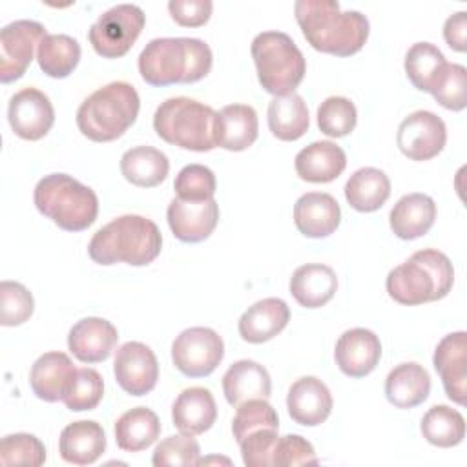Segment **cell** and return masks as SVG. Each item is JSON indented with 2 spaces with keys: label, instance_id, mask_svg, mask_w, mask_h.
<instances>
[{
  "label": "cell",
  "instance_id": "obj_1",
  "mask_svg": "<svg viewBox=\"0 0 467 467\" xmlns=\"http://www.w3.org/2000/svg\"><path fill=\"white\" fill-rule=\"evenodd\" d=\"M294 13L306 42L321 53L350 57L368 38V18L354 9L341 11L336 0H297Z\"/></svg>",
  "mask_w": 467,
  "mask_h": 467
},
{
  "label": "cell",
  "instance_id": "obj_2",
  "mask_svg": "<svg viewBox=\"0 0 467 467\" xmlns=\"http://www.w3.org/2000/svg\"><path fill=\"white\" fill-rule=\"evenodd\" d=\"M212 49L201 38H153L139 55V73L150 86L192 84L212 69Z\"/></svg>",
  "mask_w": 467,
  "mask_h": 467
},
{
  "label": "cell",
  "instance_id": "obj_3",
  "mask_svg": "<svg viewBox=\"0 0 467 467\" xmlns=\"http://www.w3.org/2000/svg\"><path fill=\"white\" fill-rule=\"evenodd\" d=\"M161 246L162 235L151 219L126 213L93 234L88 254L95 263L104 266L115 263L144 266L157 259Z\"/></svg>",
  "mask_w": 467,
  "mask_h": 467
},
{
  "label": "cell",
  "instance_id": "obj_4",
  "mask_svg": "<svg viewBox=\"0 0 467 467\" xmlns=\"http://www.w3.org/2000/svg\"><path fill=\"white\" fill-rule=\"evenodd\" d=\"M454 283L451 259L434 248L414 252L387 275V292L400 305H423L445 297Z\"/></svg>",
  "mask_w": 467,
  "mask_h": 467
},
{
  "label": "cell",
  "instance_id": "obj_5",
  "mask_svg": "<svg viewBox=\"0 0 467 467\" xmlns=\"http://www.w3.org/2000/svg\"><path fill=\"white\" fill-rule=\"evenodd\" d=\"M140 108L137 89L128 82H109L93 91L77 109V126L95 142H109L124 135L137 120Z\"/></svg>",
  "mask_w": 467,
  "mask_h": 467
},
{
  "label": "cell",
  "instance_id": "obj_6",
  "mask_svg": "<svg viewBox=\"0 0 467 467\" xmlns=\"http://www.w3.org/2000/svg\"><path fill=\"white\" fill-rule=\"evenodd\" d=\"M36 210L66 232L89 228L99 213L97 193L67 173L42 177L33 192Z\"/></svg>",
  "mask_w": 467,
  "mask_h": 467
},
{
  "label": "cell",
  "instance_id": "obj_7",
  "mask_svg": "<svg viewBox=\"0 0 467 467\" xmlns=\"http://www.w3.org/2000/svg\"><path fill=\"white\" fill-rule=\"evenodd\" d=\"M215 115L208 104L188 97H171L155 109L153 130L168 144L192 151L215 148Z\"/></svg>",
  "mask_w": 467,
  "mask_h": 467
},
{
  "label": "cell",
  "instance_id": "obj_8",
  "mask_svg": "<svg viewBox=\"0 0 467 467\" xmlns=\"http://www.w3.org/2000/svg\"><path fill=\"white\" fill-rule=\"evenodd\" d=\"M252 58L259 84L274 97L294 93L301 84L306 62L296 42L283 31H263L252 40Z\"/></svg>",
  "mask_w": 467,
  "mask_h": 467
},
{
  "label": "cell",
  "instance_id": "obj_9",
  "mask_svg": "<svg viewBox=\"0 0 467 467\" xmlns=\"http://www.w3.org/2000/svg\"><path fill=\"white\" fill-rule=\"evenodd\" d=\"M144 22L146 15L139 5L117 4L91 24L89 44L104 58H120L139 38Z\"/></svg>",
  "mask_w": 467,
  "mask_h": 467
},
{
  "label": "cell",
  "instance_id": "obj_10",
  "mask_svg": "<svg viewBox=\"0 0 467 467\" xmlns=\"http://www.w3.org/2000/svg\"><path fill=\"white\" fill-rule=\"evenodd\" d=\"M224 358L223 337L208 327L182 330L171 343L175 368L188 378L210 376Z\"/></svg>",
  "mask_w": 467,
  "mask_h": 467
},
{
  "label": "cell",
  "instance_id": "obj_11",
  "mask_svg": "<svg viewBox=\"0 0 467 467\" xmlns=\"http://www.w3.org/2000/svg\"><path fill=\"white\" fill-rule=\"evenodd\" d=\"M46 27L35 20H15L0 31V80H18L29 67L35 51L46 36Z\"/></svg>",
  "mask_w": 467,
  "mask_h": 467
},
{
  "label": "cell",
  "instance_id": "obj_12",
  "mask_svg": "<svg viewBox=\"0 0 467 467\" xmlns=\"http://www.w3.org/2000/svg\"><path fill=\"white\" fill-rule=\"evenodd\" d=\"M445 142V122L432 111H412L398 126L396 144L400 151L412 161H429L436 157L443 150Z\"/></svg>",
  "mask_w": 467,
  "mask_h": 467
},
{
  "label": "cell",
  "instance_id": "obj_13",
  "mask_svg": "<svg viewBox=\"0 0 467 467\" xmlns=\"http://www.w3.org/2000/svg\"><path fill=\"white\" fill-rule=\"evenodd\" d=\"M113 372L124 392L131 396H144L157 385L159 363L148 345L140 341H126L117 348Z\"/></svg>",
  "mask_w": 467,
  "mask_h": 467
},
{
  "label": "cell",
  "instance_id": "obj_14",
  "mask_svg": "<svg viewBox=\"0 0 467 467\" xmlns=\"http://www.w3.org/2000/svg\"><path fill=\"white\" fill-rule=\"evenodd\" d=\"M7 120L15 135L26 140H38L51 130L55 109L49 97L36 88H24L9 99Z\"/></svg>",
  "mask_w": 467,
  "mask_h": 467
},
{
  "label": "cell",
  "instance_id": "obj_15",
  "mask_svg": "<svg viewBox=\"0 0 467 467\" xmlns=\"http://www.w3.org/2000/svg\"><path fill=\"white\" fill-rule=\"evenodd\" d=\"M168 224L173 235L182 243H201L212 235L219 221V204L208 201L171 199L166 210Z\"/></svg>",
  "mask_w": 467,
  "mask_h": 467
},
{
  "label": "cell",
  "instance_id": "obj_16",
  "mask_svg": "<svg viewBox=\"0 0 467 467\" xmlns=\"http://www.w3.org/2000/svg\"><path fill=\"white\" fill-rule=\"evenodd\" d=\"M432 363L447 398L463 405L467 398V334L463 330L447 334L436 345Z\"/></svg>",
  "mask_w": 467,
  "mask_h": 467
},
{
  "label": "cell",
  "instance_id": "obj_17",
  "mask_svg": "<svg viewBox=\"0 0 467 467\" xmlns=\"http://www.w3.org/2000/svg\"><path fill=\"white\" fill-rule=\"evenodd\" d=\"M339 370L348 378H365L381 358L379 337L368 328H350L343 332L334 350Z\"/></svg>",
  "mask_w": 467,
  "mask_h": 467
},
{
  "label": "cell",
  "instance_id": "obj_18",
  "mask_svg": "<svg viewBox=\"0 0 467 467\" xmlns=\"http://www.w3.org/2000/svg\"><path fill=\"white\" fill-rule=\"evenodd\" d=\"M332 394L328 387L316 376L296 379L286 394V409L290 418L305 427L321 425L332 412Z\"/></svg>",
  "mask_w": 467,
  "mask_h": 467
},
{
  "label": "cell",
  "instance_id": "obj_19",
  "mask_svg": "<svg viewBox=\"0 0 467 467\" xmlns=\"http://www.w3.org/2000/svg\"><path fill=\"white\" fill-rule=\"evenodd\" d=\"M117 341V328L102 317H84L77 321L67 334V348L82 363L108 359Z\"/></svg>",
  "mask_w": 467,
  "mask_h": 467
},
{
  "label": "cell",
  "instance_id": "obj_20",
  "mask_svg": "<svg viewBox=\"0 0 467 467\" xmlns=\"http://www.w3.org/2000/svg\"><path fill=\"white\" fill-rule=\"evenodd\" d=\"M339 221L341 208L330 193L306 192L294 204L296 228L306 237H327L336 232Z\"/></svg>",
  "mask_w": 467,
  "mask_h": 467
},
{
  "label": "cell",
  "instance_id": "obj_21",
  "mask_svg": "<svg viewBox=\"0 0 467 467\" xmlns=\"http://www.w3.org/2000/svg\"><path fill=\"white\" fill-rule=\"evenodd\" d=\"M77 368L64 352H46L31 367L29 383L33 394L47 403L62 401Z\"/></svg>",
  "mask_w": 467,
  "mask_h": 467
},
{
  "label": "cell",
  "instance_id": "obj_22",
  "mask_svg": "<svg viewBox=\"0 0 467 467\" xmlns=\"http://www.w3.org/2000/svg\"><path fill=\"white\" fill-rule=\"evenodd\" d=\"M223 392L226 401L235 409L248 400H268L272 392L270 374L254 359H239L224 372Z\"/></svg>",
  "mask_w": 467,
  "mask_h": 467
},
{
  "label": "cell",
  "instance_id": "obj_23",
  "mask_svg": "<svg viewBox=\"0 0 467 467\" xmlns=\"http://www.w3.org/2000/svg\"><path fill=\"white\" fill-rule=\"evenodd\" d=\"M290 319L288 305L279 297H265L248 306L239 317V336L254 345L275 337Z\"/></svg>",
  "mask_w": 467,
  "mask_h": 467
},
{
  "label": "cell",
  "instance_id": "obj_24",
  "mask_svg": "<svg viewBox=\"0 0 467 467\" xmlns=\"http://www.w3.org/2000/svg\"><path fill=\"white\" fill-rule=\"evenodd\" d=\"M259 131L257 113L248 104H228L215 115V146L228 151L250 148Z\"/></svg>",
  "mask_w": 467,
  "mask_h": 467
},
{
  "label": "cell",
  "instance_id": "obj_25",
  "mask_svg": "<svg viewBox=\"0 0 467 467\" xmlns=\"http://www.w3.org/2000/svg\"><path fill=\"white\" fill-rule=\"evenodd\" d=\"M106 449L104 429L93 420H80L66 425L60 432L58 452L73 465L95 463Z\"/></svg>",
  "mask_w": 467,
  "mask_h": 467
},
{
  "label": "cell",
  "instance_id": "obj_26",
  "mask_svg": "<svg viewBox=\"0 0 467 467\" xmlns=\"http://www.w3.org/2000/svg\"><path fill=\"white\" fill-rule=\"evenodd\" d=\"M217 418V405L212 392L204 387L184 389L173 401L171 420L173 425L190 436L206 432Z\"/></svg>",
  "mask_w": 467,
  "mask_h": 467
},
{
  "label": "cell",
  "instance_id": "obj_27",
  "mask_svg": "<svg viewBox=\"0 0 467 467\" xmlns=\"http://www.w3.org/2000/svg\"><path fill=\"white\" fill-rule=\"evenodd\" d=\"M294 166L297 177L306 182H330L343 173L347 155L332 140H316L296 155Z\"/></svg>",
  "mask_w": 467,
  "mask_h": 467
},
{
  "label": "cell",
  "instance_id": "obj_28",
  "mask_svg": "<svg viewBox=\"0 0 467 467\" xmlns=\"http://www.w3.org/2000/svg\"><path fill=\"white\" fill-rule=\"evenodd\" d=\"M288 288L292 297L301 306L319 308L334 297L337 290V277L330 266L321 263H308L294 270Z\"/></svg>",
  "mask_w": 467,
  "mask_h": 467
},
{
  "label": "cell",
  "instance_id": "obj_29",
  "mask_svg": "<svg viewBox=\"0 0 467 467\" xmlns=\"http://www.w3.org/2000/svg\"><path fill=\"white\" fill-rule=\"evenodd\" d=\"M436 219V204L425 193H407L390 210L389 223L396 237L403 241L425 235Z\"/></svg>",
  "mask_w": 467,
  "mask_h": 467
},
{
  "label": "cell",
  "instance_id": "obj_30",
  "mask_svg": "<svg viewBox=\"0 0 467 467\" xmlns=\"http://www.w3.org/2000/svg\"><path fill=\"white\" fill-rule=\"evenodd\" d=\"M431 392L429 372L414 363H401L394 367L385 379V396L398 409H412L423 403Z\"/></svg>",
  "mask_w": 467,
  "mask_h": 467
},
{
  "label": "cell",
  "instance_id": "obj_31",
  "mask_svg": "<svg viewBox=\"0 0 467 467\" xmlns=\"http://www.w3.org/2000/svg\"><path fill=\"white\" fill-rule=\"evenodd\" d=\"M390 195V181L385 171L367 166L356 170L345 184L347 202L363 213L379 210Z\"/></svg>",
  "mask_w": 467,
  "mask_h": 467
},
{
  "label": "cell",
  "instance_id": "obj_32",
  "mask_svg": "<svg viewBox=\"0 0 467 467\" xmlns=\"http://www.w3.org/2000/svg\"><path fill=\"white\" fill-rule=\"evenodd\" d=\"M266 117L272 135L286 142L301 139L310 124L306 102L297 93L274 97L268 104Z\"/></svg>",
  "mask_w": 467,
  "mask_h": 467
},
{
  "label": "cell",
  "instance_id": "obj_33",
  "mask_svg": "<svg viewBox=\"0 0 467 467\" xmlns=\"http://www.w3.org/2000/svg\"><path fill=\"white\" fill-rule=\"evenodd\" d=\"M120 171L128 182L139 188H153L159 186L168 171L170 161L168 157L151 146H135L120 157Z\"/></svg>",
  "mask_w": 467,
  "mask_h": 467
},
{
  "label": "cell",
  "instance_id": "obj_34",
  "mask_svg": "<svg viewBox=\"0 0 467 467\" xmlns=\"http://www.w3.org/2000/svg\"><path fill=\"white\" fill-rule=\"evenodd\" d=\"M161 434V421L148 407L126 410L115 421V441L122 451L139 452L148 449Z\"/></svg>",
  "mask_w": 467,
  "mask_h": 467
},
{
  "label": "cell",
  "instance_id": "obj_35",
  "mask_svg": "<svg viewBox=\"0 0 467 467\" xmlns=\"http://www.w3.org/2000/svg\"><path fill=\"white\" fill-rule=\"evenodd\" d=\"M40 69L53 78H64L80 60V46L69 35H46L36 49Z\"/></svg>",
  "mask_w": 467,
  "mask_h": 467
},
{
  "label": "cell",
  "instance_id": "obj_36",
  "mask_svg": "<svg viewBox=\"0 0 467 467\" xmlns=\"http://www.w3.org/2000/svg\"><path fill=\"white\" fill-rule=\"evenodd\" d=\"M423 438L436 447H454L465 438V420L449 405H434L421 418Z\"/></svg>",
  "mask_w": 467,
  "mask_h": 467
},
{
  "label": "cell",
  "instance_id": "obj_37",
  "mask_svg": "<svg viewBox=\"0 0 467 467\" xmlns=\"http://www.w3.org/2000/svg\"><path fill=\"white\" fill-rule=\"evenodd\" d=\"M447 60L443 53L431 42H416L405 55V73L412 86L431 93L436 78L443 71Z\"/></svg>",
  "mask_w": 467,
  "mask_h": 467
},
{
  "label": "cell",
  "instance_id": "obj_38",
  "mask_svg": "<svg viewBox=\"0 0 467 467\" xmlns=\"http://www.w3.org/2000/svg\"><path fill=\"white\" fill-rule=\"evenodd\" d=\"M358 122V111L347 97H328L317 108V126L327 137H345Z\"/></svg>",
  "mask_w": 467,
  "mask_h": 467
},
{
  "label": "cell",
  "instance_id": "obj_39",
  "mask_svg": "<svg viewBox=\"0 0 467 467\" xmlns=\"http://www.w3.org/2000/svg\"><path fill=\"white\" fill-rule=\"evenodd\" d=\"M104 396V381L102 376L89 367L77 368V374L66 390L62 401L73 412L91 410L95 409Z\"/></svg>",
  "mask_w": 467,
  "mask_h": 467
},
{
  "label": "cell",
  "instance_id": "obj_40",
  "mask_svg": "<svg viewBox=\"0 0 467 467\" xmlns=\"http://www.w3.org/2000/svg\"><path fill=\"white\" fill-rule=\"evenodd\" d=\"M46 462L44 443L27 432L7 434L0 441V463L2 465H29L38 467Z\"/></svg>",
  "mask_w": 467,
  "mask_h": 467
},
{
  "label": "cell",
  "instance_id": "obj_41",
  "mask_svg": "<svg viewBox=\"0 0 467 467\" xmlns=\"http://www.w3.org/2000/svg\"><path fill=\"white\" fill-rule=\"evenodd\" d=\"M259 429H279L275 409L266 400H248L237 407L232 421V432L239 443L244 436Z\"/></svg>",
  "mask_w": 467,
  "mask_h": 467
},
{
  "label": "cell",
  "instance_id": "obj_42",
  "mask_svg": "<svg viewBox=\"0 0 467 467\" xmlns=\"http://www.w3.org/2000/svg\"><path fill=\"white\" fill-rule=\"evenodd\" d=\"M467 69L462 64H445L443 71L436 78L431 95L447 109L462 111L467 106Z\"/></svg>",
  "mask_w": 467,
  "mask_h": 467
},
{
  "label": "cell",
  "instance_id": "obj_43",
  "mask_svg": "<svg viewBox=\"0 0 467 467\" xmlns=\"http://www.w3.org/2000/svg\"><path fill=\"white\" fill-rule=\"evenodd\" d=\"M33 308V296L22 283H0V323L4 327H18L26 323L31 317Z\"/></svg>",
  "mask_w": 467,
  "mask_h": 467
},
{
  "label": "cell",
  "instance_id": "obj_44",
  "mask_svg": "<svg viewBox=\"0 0 467 467\" xmlns=\"http://www.w3.org/2000/svg\"><path fill=\"white\" fill-rule=\"evenodd\" d=\"M201 449L193 436L190 434H173L164 438L153 451L151 463L155 467H166V465H181V467H192L199 465Z\"/></svg>",
  "mask_w": 467,
  "mask_h": 467
},
{
  "label": "cell",
  "instance_id": "obj_45",
  "mask_svg": "<svg viewBox=\"0 0 467 467\" xmlns=\"http://www.w3.org/2000/svg\"><path fill=\"white\" fill-rule=\"evenodd\" d=\"M173 188L182 201H208L215 195L217 181L208 166L188 164L177 173Z\"/></svg>",
  "mask_w": 467,
  "mask_h": 467
},
{
  "label": "cell",
  "instance_id": "obj_46",
  "mask_svg": "<svg viewBox=\"0 0 467 467\" xmlns=\"http://www.w3.org/2000/svg\"><path fill=\"white\" fill-rule=\"evenodd\" d=\"M279 429H259L239 441L241 456L248 467H272Z\"/></svg>",
  "mask_w": 467,
  "mask_h": 467
},
{
  "label": "cell",
  "instance_id": "obj_47",
  "mask_svg": "<svg viewBox=\"0 0 467 467\" xmlns=\"http://www.w3.org/2000/svg\"><path fill=\"white\" fill-rule=\"evenodd\" d=\"M319 460L308 440L299 434H286L277 438L274 449V465L294 467V465H317Z\"/></svg>",
  "mask_w": 467,
  "mask_h": 467
},
{
  "label": "cell",
  "instance_id": "obj_48",
  "mask_svg": "<svg viewBox=\"0 0 467 467\" xmlns=\"http://www.w3.org/2000/svg\"><path fill=\"white\" fill-rule=\"evenodd\" d=\"M213 4L210 0H170L168 11L171 18L184 27L204 26L212 16Z\"/></svg>",
  "mask_w": 467,
  "mask_h": 467
},
{
  "label": "cell",
  "instance_id": "obj_49",
  "mask_svg": "<svg viewBox=\"0 0 467 467\" xmlns=\"http://www.w3.org/2000/svg\"><path fill=\"white\" fill-rule=\"evenodd\" d=\"M443 38L451 49L463 53L467 49V13L458 11L443 24Z\"/></svg>",
  "mask_w": 467,
  "mask_h": 467
}]
</instances>
